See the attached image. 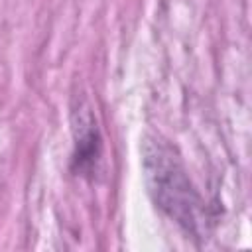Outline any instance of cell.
Wrapping results in <instances>:
<instances>
[{"label":"cell","mask_w":252,"mask_h":252,"mask_svg":"<svg viewBox=\"0 0 252 252\" xmlns=\"http://www.w3.org/2000/svg\"><path fill=\"white\" fill-rule=\"evenodd\" d=\"M144 167L156 203L187 228H195L201 203L173 152L161 142H148Z\"/></svg>","instance_id":"1"}]
</instances>
